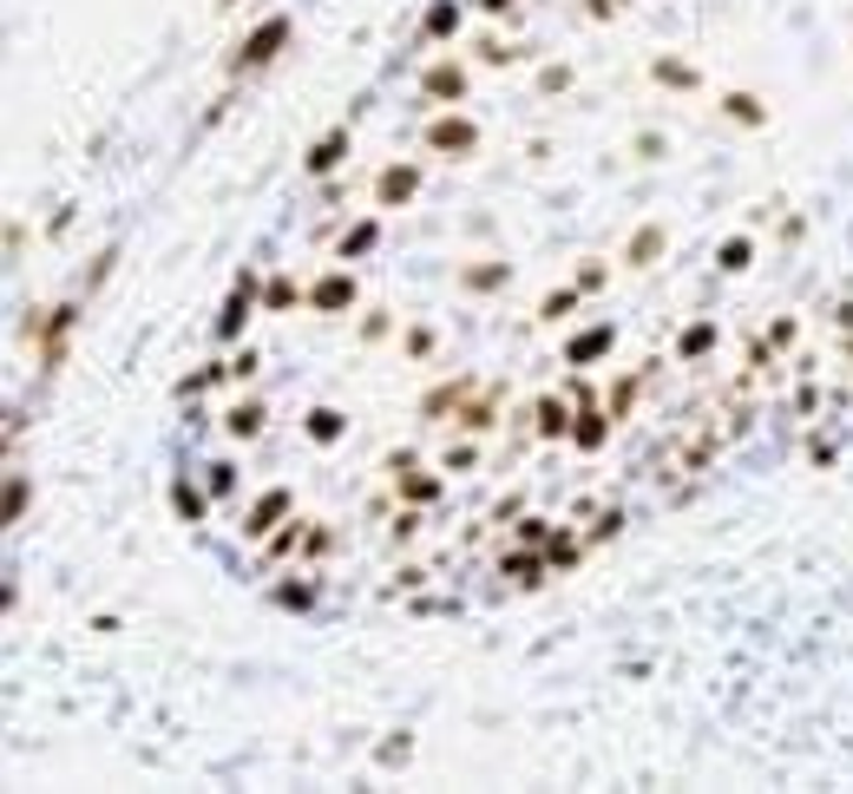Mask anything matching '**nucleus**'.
<instances>
[{
    "instance_id": "50",
    "label": "nucleus",
    "mask_w": 853,
    "mask_h": 794,
    "mask_svg": "<svg viewBox=\"0 0 853 794\" xmlns=\"http://www.w3.org/2000/svg\"><path fill=\"white\" fill-rule=\"evenodd\" d=\"M631 151L650 164V158H664V138H657V131H637V145H631Z\"/></svg>"
},
{
    "instance_id": "8",
    "label": "nucleus",
    "mask_w": 853,
    "mask_h": 794,
    "mask_svg": "<svg viewBox=\"0 0 853 794\" xmlns=\"http://www.w3.org/2000/svg\"><path fill=\"white\" fill-rule=\"evenodd\" d=\"M289 513H296V493H289V486H263V493L250 499V513H243V539H269Z\"/></svg>"
},
{
    "instance_id": "6",
    "label": "nucleus",
    "mask_w": 853,
    "mask_h": 794,
    "mask_svg": "<svg viewBox=\"0 0 853 794\" xmlns=\"http://www.w3.org/2000/svg\"><path fill=\"white\" fill-rule=\"evenodd\" d=\"M480 388H486L480 375H447V381H434V388L420 394V421H447V414H460Z\"/></svg>"
},
{
    "instance_id": "35",
    "label": "nucleus",
    "mask_w": 853,
    "mask_h": 794,
    "mask_svg": "<svg viewBox=\"0 0 853 794\" xmlns=\"http://www.w3.org/2000/svg\"><path fill=\"white\" fill-rule=\"evenodd\" d=\"M420 513H427V506H401V513L388 519V539H394V545H407V539H420V526H427Z\"/></svg>"
},
{
    "instance_id": "18",
    "label": "nucleus",
    "mask_w": 853,
    "mask_h": 794,
    "mask_svg": "<svg viewBox=\"0 0 853 794\" xmlns=\"http://www.w3.org/2000/svg\"><path fill=\"white\" fill-rule=\"evenodd\" d=\"M302 532H309V519H296V513H289V519H283V526H276V532L263 539V565H283V559H302Z\"/></svg>"
},
{
    "instance_id": "13",
    "label": "nucleus",
    "mask_w": 853,
    "mask_h": 794,
    "mask_svg": "<svg viewBox=\"0 0 853 794\" xmlns=\"http://www.w3.org/2000/svg\"><path fill=\"white\" fill-rule=\"evenodd\" d=\"M572 421H578L572 394H539V407H532V434L539 440H572Z\"/></svg>"
},
{
    "instance_id": "42",
    "label": "nucleus",
    "mask_w": 853,
    "mask_h": 794,
    "mask_svg": "<svg viewBox=\"0 0 853 794\" xmlns=\"http://www.w3.org/2000/svg\"><path fill=\"white\" fill-rule=\"evenodd\" d=\"M112 263H118V250H99V256H92V269H85V283H79V296H92V289L112 276Z\"/></svg>"
},
{
    "instance_id": "22",
    "label": "nucleus",
    "mask_w": 853,
    "mask_h": 794,
    "mask_svg": "<svg viewBox=\"0 0 853 794\" xmlns=\"http://www.w3.org/2000/svg\"><path fill=\"white\" fill-rule=\"evenodd\" d=\"M723 118H729V125H749V131H762V125H769V105H762L756 92H723Z\"/></svg>"
},
{
    "instance_id": "21",
    "label": "nucleus",
    "mask_w": 853,
    "mask_h": 794,
    "mask_svg": "<svg viewBox=\"0 0 853 794\" xmlns=\"http://www.w3.org/2000/svg\"><path fill=\"white\" fill-rule=\"evenodd\" d=\"M460 20H466V7H460V0H434V7L420 13V33H427V39H453V33H460Z\"/></svg>"
},
{
    "instance_id": "47",
    "label": "nucleus",
    "mask_w": 853,
    "mask_h": 794,
    "mask_svg": "<svg viewBox=\"0 0 853 794\" xmlns=\"http://www.w3.org/2000/svg\"><path fill=\"white\" fill-rule=\"evenodd\" d=\"M407 355H414V361H427V355H434V329H427V322H420V329H407Z\"/></svg>"
},
{
    "instance_id": "2",
    "label": "nucleus",
    "mask_w": 853,
    "mask_h": 794,
    "mask_svg": "<svg viewBox=\"0 0 853 794\" xmlns=\"http://www.w3.org/2000/svg\"><path fill=\"white\" fill-rule=\"evenodd\" d=\"M283 46H289V13H263V20H256L243 39H237V53L223 59V72H230V79H243V72H263V66H269Z\"/></svg>"
},
{
    "instance_id": "55",
    "label": "nucleus",
    "mask_w": 853,
    "mask_h": 794,
    "mask_svg": "<svg viewBox=\"0 0 853 794\" xmlns=\"http://www.w3.org/2000/svg\"><path fill=\"white\" fill-rule=\"evenodd\" d=\"M473 7H480L486 20H506V13H519V0H473Z\"/></svg>"
},
{
    "instance_id": "43",
    "label": "nucleus",
    "mask_w": 853,
    "mask_h": 794,
    "mask_svg": "<svg viewBox=\"0 0 853 794\" xmlns=\"http://www.w3.org/2000/svg\"><path fill=\"white\" fill-rule=\"evenodd\" d=\"M795 335H802V322H795V315H775V322H769V348H775V355H782V348H795Z\"/></svg>"
},
{
    "instance_id": "51",
    "label": "nucleus",
    "mask_w": 853,
    "mask_h": 794,
    "mask_svg": "<svg viewBox=\"0 0 853 794\" xmlns=\"http://www.w3.org/2000/svg\"><path fill=\"white\" fill-rule=\"evenodd\" d=\"M565 394H572V401H578V407H604V401H598V388H591V381H585V375H578V381H572V388H565Z\"/></svg>"
},
{
    "instance_id": "23",
    "label": "nucleus",
    "mask_w": 853,
    "mask_h": 794,
    "mask_svg": "<svg viewBox=\"0 0 853 794\" xmlns=\"http://www.w3.org/2000/svg\"><path fill=\"white\" fill-rule=\"evenodd\" d=\"M664 243H670V237H664V223H644V230L624 243V263H631V269H650V263L664 256Z\"/></svg>"
},
{
    "instance_id": "45",
    "label": "nucleus",
    "mask_w": 853,
    "mask_h": 794,
    "mask_svg": "<svg viewBox=\"0 0 853 794\" xmlns=\"http://www.w3.org/2000/svg\"><path fill=\"white\" fill-rule=\"evenodd\" d=\"M604 276H611V269H604V263H598V256H591V263H585V269H578V289H585V296H598V289H604Z\"/></svg>"
},
{
    "instance_id": "39",
    "label": "nucleus",
    "mask_w": 853,
    "mask_h": 794,
    "mask_svg": "<svg viewBox=\"0 0 853 794\" xmlns=\"http://www.w3.org/2000/svg\"><path fill=\"white\" fill-rule=\"evenodd\" d=\"M440 467H447V473H473V467H480V447H473V440H460V447H447V453H440Z\"/></svg>"
},
{
    "instance_id": "10",
    "label": "nucleus",
    "mask_w": 853,
    "mask_h": 794,
    "mask_svg": "<svg viewBox=\"0 0 853 794\" xmlns=\"http://www.w3.org/2000/svg\"><path fill=\"white\" fill-rule=\"evenodd\" d=\"M420 177H427V171H420L414 158H407V164H381V177H374V204H381V210L414 204V197H420Z\"/></svg>"
},
{
    "instance_id": "44",
    "label": "nucleus",
    "mask_w": 853,
    "mask_h": 794,
    "mask_svg": "<svg viewBox=\"0 0 853 794\" xmlns=\"http://www.w3.org/2000/svg\"><path fill=\"white\" fill-rule=\"evenodd\" d=\"M539 92H572V66H539Z\"/></svg>"
},
{
    "instance_id": "3",
    "label": "nucleus",
    "mask_w": 853,
    "mask_h": 794,
    "mask_svg": "<svg viewBox=\"0 0 853 794\" xmlns=\"http://www.w3.org/2000/svg\"><path fill=\"white\" fill-rule=\"evenodd\" d=\"M427 151H440V158H473L480 151V118H466V112H440V118H427Z\"/></svg>"
},
{
    "instance_id": "46",
    "label": "nucleus",
    "mask_w": 853,
    "mask_h": 794,
    "mask_svg": "<svg viewBox=\"0 0 853 794\" xmlns=\"http://www.w3.org/2000/svg\"><path fill=\"white\" fill-rule=\"evenodd\" d=\"M388 329H394V322H388V309H368V315H361V342H381Z\"/></svg>"
},
{
    "instance_id": "56",
    "label": "nucleus",
    "mask_w": 853,
    "mask_h": 794,
    "mask_svg": "<svg viewBox=\"0 0 853 794\" xmlns=\"http://www.w3.org/2000/svg\"><path fill=\"white\" fill-rule=\"evenodd\" d=\"M834 329H841V335H853V296H848V302H834Z\"/></svg>"
},
{
    "instance_id": "40",
    "label": "nucleus",
    "mask_w": 853,
    "mask_h": 794,
    "mask_svg": "<svg viewBox=\"0 0 853 794\" xmlns=\"http://www.w3.org/2000/svg\"><path fill=\"white\" fill-rule=\"evenodd\" d=\"M552 532H558L552 519H539V513H519V545H545Z\"/></svg>"
},
{
    "instance_id": "34",
    "label": "nucleus",
    "mask_w": 853,
    "mask_h": 794,
    "mask_svg": "<svg viewBox=\"0 0 853 794\" xmlns=\"http://www.w3.org/2000/svg\"><path fill=\"white\" fill-rule=\"evenodd\" d=\"M26 499H33V480H26V473H7V526L26 519Z\"/></svg>"
},
{
    "instance_id": "30",
    "label": "nucleus",
    "mask_w": 853,
    "mask_h": 794,
    "mask_svg": "<svg viewBox=\"0 0 853 794\" xmlns=\"http://www.w3.org/2000/svg\"><path fill=\"white\" fill-rule=\"evenodd\" d=\"M374 243H381V223H374V217H361L355 230H342V263H355V256H368Z\"/></svg>"
},
{
    "instance_id": "26",
    "label": "nucleus",
    "mask_w": 853,
    "mask_h": 794,
    "mask_svg": "<svg viewBox=\"0 0 853 794\" xmlns=\"http://www.w3.org/2000/svg\"><path fill=\"white\" fill-rule=\"evenodd\" d=\"M296 302H309V289H302L296 276H269V283H263V315H283V309H296Z\"/></svg>"
},
{
    "instance_id": "14",
    "label": "nucleus",
    "mask_w": 853,
    "mask_h": 794,
    "mask_svg": "<svg viewBox=\"0 0 853 794\" xmlns=\"http://www.w3.org/2000/svg\"><path fill=\"white\" fill-rule=\"evenodd\" d=\"M618 348V329L611 322H591V329H578L572 342H565V368H591V361H604Z\"/></svg>"
},
{
    "instance_id": "48",
    "label": "nucleus",
    "mask_w": 853,
    "mask_h": 794,
    "mask_svg": "<svg viewBox=\"0 0 853 794\" xmlns=\"http://www.w3.org/2000/svg\"><path fill=\"white\" fill-rule=\"evenodd\" d=\"M250 375H256V348H237L230 355V381H250Z\"/></svg>"
},
{
    "instance_id": "11",
    "label": "nucleus",
    "mask_w": 853,
    "mask_h": 794,
    "mask_svg": "<svg viewBox=\"0 0 853 794\" xmlns=\"http://www.w3.org/2000/svg\"><path fill=\"white\" fill-rule=\"evenodd\" d=\"M420 99H434V105H460V99H466V66H460V59H434V66L420 72Z\"/></svg>"
},
{
    "instance_id": "54",
    "label": "nucleus",
    "mask_w": 853,
    "mask_h": 794,
    "mask_svg": "<svg viewBox=\"0 0 853 794\" xmlns=\"http://www.w3.org/2000/svg\"><path fill=\"white\" fill-rule=\"evenodd\" d=\"M808 453H815V467H834V453H841V447H834V440H821V434H815V440H808Z\"/></svg>"
},
{
    "instance_id": "27",
    "label": "nucleus",
    "mask_w": 853,
    "mask_h": 794,
    "mask_svg": "<svg viewBox=\"0 0 853 794\" xmlns=\"http://www.w3.org/2000/svg\"><path fill=\"white\" fill-rule=\"evenodd\" d=\"M223 434H230V440H256V434H263V401H237V407L223 414Z\"/></svg>"
},
{
    "instance_id": "41",
    "label": "nucleus",
    "mask_w": 853,
    "mask_h": 794,
    "mask_svg": "<svg viewBox=\"0 0 853 794\" xmlns=\"http://www.w3.org/2000/svg\"><path fill=\"white\" fill-rule=\"evenodd\" d=\"M618 532H624V513L611 506V513H598V519H591V532H585V539H591V545H611Z\"/></svg>"
},
{
    "instance_id": "37",
    "label": "nucleus",
    "mask_w": 853,
    "mask_h": 794,
    "mask_svg": "<svg viewBox=\"0 0 853 794\" xmlns=\"http://www.w3.org/2000/svg\"><path fill=\"white\" fill-rule=\"evenodd\" d=\"M473 53H480L486 66H519V59H526V46H506V39H480Z\"/></svg>"
},
{
    "instance_id": "49",
    "label": "nucleus",
    "mask_w": 853,
    "mask_h": 794,
    "mask_svg": "<svg viewBox=\"0 0 853 794\" xmlns=\"http://www.w3.org/2000/svg\"><path fill=\"white\" fill-rule=\"evenodd\" d=\"M407 756H414V743H407V736H394V743H381V762H388V769H401Z\"/></svg>"
},
{
    "instance_id": "19",
    "label": "nucleus",
    "mask_w": 853,
    "mask_h": 794,
    "mask_svg": "<svg viewBox=\"0 0 853 794\" xmlns=\"http://www.w3.org/2000/svg\"><path fill=\"white\" fill-rule=\"evenodd\" d=\"M585 552H591V539H585V532H565V526H558V532L545 539V559H552V578H558V572H578V565H585Z\"/></svg>"
},
{
    "instance_id": "17",
    "label": "nucleus",
    "mask_w": 853,
    "mask_h": 794,
    "mask_svg": "<svg viewBox=\"0 0 853 794\" xmlns=\"http://www.w3.org/2000/svg\"><path fill=\"white\" fill-rule=\"evenodd\" d=\"M716 342H723L716 315H696V322L677 335V361H703V355H716Z\"/></svg>"
},
{
    "instance_id": "16",
    "label": "nucleus",
    "mask_w": 853,
    "mask_h": 794,
    "mask_svg": "<svg viewBox=\"0 0 853 794\" xmlns=\"http://www.w3.org/2000/svg\"><path fill=\"white\" fill-rule=\"evenodd\" d=\"M506 283H512V263H499V256L460 269V289H466V296H493V289H506Z\"/></svg>"
},
{
    "instance_id": "7",
    "label": "nucleus",
    "mask_w": 853,
    "mask_h": 794,
    "mask_svg": "<svg viewBox=\"0 0 853 794\" xmlns=\"http://www.w3.org/2000/svg\"><path fill=\"white\" fill-rule=\"evenodd\" d=\"M388 473H394L401 506H434V499L447 493V480H440V473H420V467H414V453H394V460H388Z\"/></svg>"
},
{
    "instance_id": "9",
    "label": "nucleus",
    "mask_w": 853,
    "mask_h": 794,
    "mask_svg": "<svg viewBox=\"0 0 853 794\" xmlns=\"http://www.w3.org/2000/svg\"><path fill=\"white\" fill-rule=\"evenodd\" d=\"M499 578H506L512 591H532V585H545V578H552V559H545V545H512V552H499Z\"/></svg>"
},
{
    "instance_id": "5",
    "label": "nucleus",
    "mask_w": 853,
    "mask_h": 794,
    "mask_svg": "<svg viewBox=\"0 0 853 794\" xmlns=\"http://www.w3.org/2000/svg\"><path fill=\"white\" fill-rule=\"evenodd\" d=\"M355 296H361V289H355L348 269H322V276L309 283V302H302V309H309V315H348Z\"/></svg>"
},
{
    "instance_id": "4",
    "label": "nucleus",
    "mask_w": 853,
    "mask_h": 794,
    "mask_svg": "<svg viewBox=\"0 0 853 794\" xmlns=\"http://www.w3.org/2000/svg\"><path fill=\"white\" fill-rule=\"evenodd\" d=\"M348 151H355V125L342 118V125H328V131H322V138L309 145V158H302V171H309V177H335V171L348 164Z\"/></svg>"
},
{
    "instance_id": "32",
    "label": "nucleus",
    "mask_w": 853,
    "mask_h": 794,
    "mask_svg": "<svg viewBox=\"0 0 853 794\" xmlns=\"http://www.w3.org/2000/svg\"><path fill=\"white\" fill-rule=\"evenodd\" d=\"M637 394H644V368H631V375L611 388V401H604V407H611V421H624V414L637 407Z\"/></svg>"
},
{
    "instance_id": "25",
    "label": "nucleus",
    "mask_w": 853,
    "mask_h": 794,
    "mask_svg": "<svg viewBox=\"0 0 853 794\" xmlns=\"http://www.w3.org/2000/svg\"><path fill=\"white\" fill-rule=\"evenodd\" d=\"M650 79L670 85V92H696V85H703V72H696L690 59H650Z\"/></svg>"
},
{
    "instance_id": "24",
    "label": "nucleus",
    "mask_w": 853,
    "mask_h": 794,
    "mask_svg": "<svg viewBox=\"0 0 853 794\" xmlns=\"http://www.w3.org/2000/svg\"><path fill=\"white\" fill-rule=\"evenodd\" d=\"M171 506H177V519H184V526H204V519H210V486L177 480V486H171Z\"/></svg>"
},
{
    "instance_id": "15",
    "label": "nucleus",
    "mask_w": 853,
    "mask_h": 794,
    "mask_svg": "<svg viewBox=\"0 0 853 794\" xmlns=\"http://www.w3.org/2000/svg\"><path fill=\"white\" fill-rule=\"evenodd\" d=\"M611 407H578V421H572V447L578 453H604V440H611Z\"/></svg>"
},
{
    "instance_id": "36",
    "label": "nucleus",
    "mask_w": 853,
    "mask_h": 794,
    "mask_svg": "<svg viewBox=\"0 0 853 794\" xmlns=\"http://www.w3.org/2000/svg\"><path fill=\"white\" fill-rule=\"evenodd\" d=\"M335 552V532L322 526V519H309V532H302V565H315V559H328Z\"/></svg>"
},
{
    "instance_id": "1",
    "label": "nucleus",
    "mask_w": 853,
    "mask_h": 794,
    "mask_svg": "<svg viewBox=\"0 0 853 794\" xmlns=\"http://www.w3.org/2000/svg\"><path fill=\"white\" fill-rule=\"evenodd\" d=\"M79 315H85V296H72V302H53V309H33V322H26L20 335L39 348V375H59V368H66V342H72Z\"/></svg>"
},
{
    "instance_id": "29",
    "label": "nucleus",
    "mask_w": 853,
    "mask_h": 794,
    "mask_svg": "<svg viewBox=\"0 0 853 794\" xmlns=\"http://www.w3.org/2000/svg\"><path fill=\"white\" fill-rule=\"evenodd\" d=\"M217 381H230V361H204V368H191V375L177 381V394H184V401H197V394H210Z\"/></svg>"
},
{
    "instance_id": "38",
    "label": "nucleus",
    "mask_w": 853,
    "mask_h": 794,
    "mask_svg": "<svg viewBox=\"0 0 853 794\" xmlns=\"http://www.w3.org/2000/svg\"><path fill=\"white\" fill-rule=\"evenodd\" d=\"M204 486H210V499H230V493H237V467H230V460L204 467Z\"/></svg>"
},
{
    "instance_id": "33",
    "label": "nucleus",
    "mask_w": 853,
    "mask_h": 794,
    "mask_svg": "<svg viewBox=\"0 0 853 794\" xmlns=\"http://www.w3.org/2000/svg\"><path fill=\"white\" fill-rule=\"evenodd\" d=\"M276 605H283V611H315V585L296 572V578H283V585H276Z\"/></svg>"
},
{
    "instance_id": "53",
    "label": "nucleus",
    "mask_w": 853,
    "mask_h": 794,
    "mask_svg": "<svg viewBox=\"0 0 853 794\" xmlns=\"http://www.w3.org/2000/svg\"><path fill=\"white\" fill-rule=\"evenodd\" d=\"M624 7H631V0H585V13H591V20H618Z\"/></svg>"
},
{
    "instance_id": "20",
    "label": "nucleus",
    "mask_w": 853,
    "mask_h": 794,
    "mask_svg": "<svg viewBox=\"0 0 853 794\" xmlns=\"http://www.w3.org/2000/svg\"><path fill=\"white\" fill-rule=\"evenodd\" d=\"M302 434H309L315 447H335V440L348 434V414H342V407H309V414H302Z\"/></svg>"
},
{
    "instance_id": "31",
    "label": "nucleus",
    "mask_w": 853,
    "mask_h": 794,
    "mask_svg": "<svg viewBox=\"0 0 853 794\" xmlns=\"http://www.w3.org/2000/svg\"><path fill=\"white\" fill-rule=\"evenodd\" d=\"M749 263H756V237H729V243L716 250V269H723V276H742Z\"/></svg>"
},
{
    "instance_id": "52",
    "label": "nucleus",
    "mask_w": 853,
    "mask_h": 794,
    "mask_svg": "<svg viewBox=\"0 0 853 794\" xmlns=\"http://www.w3.org/2000/svg\"><path fill=\"white\" fill-rule=\"evenodd\" d=\"M420 585H427V572H420V565H407V572H401V578H394V585H388V591H394V598H401V591H420Z\"/></svg>"
},
{
    "instance_id": "12",
    "label": "nucleus",
    "mask_w": 853,
    "mask_h": 794,
    "mask_svg": "<svg viewBox=\"0 0 853 794\" xmlns=\"http://www.w3.org/2000/svg\"><path fill=\"white\" fill-rule=\"evenodd\" d=\"M499 401H506V381H486V388L453 414V427H460V434H493V427H499Z\"/></svg>"
},
{
    "instance_id": "28",
    "label": "nucleus",
    "mask_w": 853,
    "mask_h": 794,
    "mask_svg": "<svg viewBox=\"0 0 853 794\" xmlns=\"http://www.w3.org/2000/svg\"><path fill=\"white\" fill-rule=\"evenodd\" d=\"M578 302H585V289H578V283H565V289H545V296H539V322H565Z\"/></svg>"
}]
</instances>
